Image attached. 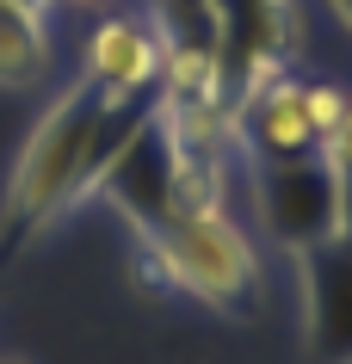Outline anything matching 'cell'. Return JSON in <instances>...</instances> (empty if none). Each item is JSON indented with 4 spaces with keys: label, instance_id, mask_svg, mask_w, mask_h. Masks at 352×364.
<instances>
[{
    "label": "cell",
    "instance_id": "1",
    "mask_svg": "<svg viewBox=\"0 0 352 364\" xmlns=\"http://www.w3.org/2000/svg\"><path fill=\"white\" fill-rule=\"evenodd\" d=\"M105 105H112V93H99L93 80H68L31 117V136L19 142L6 192H0V266L13 253H25L43 229H56L93 192V173H99L93 142Z\"/></svg>",
    "mask_w": 352,
    "mask_h": 364
},
{
    "label": "cell",
    "instance_id": "2",
    "mask_svg": "<svg viewBox=\"0 0 352 364\" xmlns=\"http://www.w3.org/2000/svg\"><path fill=\"white\" fill-rule=\"evenodd\" d=\"M142 266L155 272L174 296H192L223 315H247L260 296V241L235 210L179 216L155 235H137Z\"/></svg>",
    "mask_w": 352,
    "mask_h": 364
},
{
    "label": "cell",
    "instance_id": "3",
    "mask_svg": "<svg viewBox=\"0 0 352 364\" xmlns=\"http://www.w3.org/2000/svg\"><path fill=\"white\" fill-rule=\"evenodd\" d=\"M247 186V210L260 235L291 259L340 247L346 235V179L328 154H297V161H247L241 167Z\"/></svg>",
    "mask_w": 352,
    "mask_h": 364
},
{
    "label": "cell",
    "instance_id": "4",
    "mask_svg": "<svg viewBox=\"0 0 352 364\" xmlns=\"http://www.w3.org/2000/svg\"><path fill=\"white\" fill-rule=\"evenodd\" d=\"M204 13H210V43L223 62L229 105L254 93L260 80L297 68V56H303L297 0H204Z\"/></svg>",
    "mask_w": 352,
    "mask_h": 364
},
{
    "label": "cell",
    "instance_id": "5",
    "mask_svg": "<svg viewBox=\"0 0 352 364\" xmlns=\"http://www.w3.org/2000/svg\"><path fill=\"white\" fill-rule=\"evenodd\" d=\"M235 149H241V167L247 161H297V154L321 149V136L309 124V80L297 68L260 80L254 93L235 99Z\"/></svg>",
    "mask_w": 352,
    "mask_h": 364
},
{
    "label": "cell",
    "instance_id": "6",
    "mask_svg": "<svg viewBox=\"0 0 352 364\" xmlns=\"http://www.w3.org/2000/svg\"><path fill=\"white\" fill-rule=\"evenodd\" d=\"M161 56H167V25L149 6L142 13H105L80 50V80H93L99 93H155Z\"/></svg>",
    "mask_w": 352,
    "mask_h": 364
},
{
    "label": "cell",
    "instance_id": "7",
    "mask_svg": "<svg viewBox=\"0 0 352 364\" xmlns=\"http://www.w3.org/2000/svg\"><path fill=\"white\" fill-rule=\"evenodd\" d=\"M56 75V31L43 6L0 0V93H31Z\"/></svg>",
    "mask_w": 352,
    "mask_h": 364
},
{
    "label": "cell",
    "instance_id": "8",
    "mask_svg": "<svg viewBox=\"0 0 352 364\" xmlns=\"http://www.w3.org/2000/svg\"><path fill=\"white\" fill-rule=\"evenodd\" d=\"M346 99H352V93H340L334 80H309V124H315V136H321V142H328V130L340 124Z\"/></svg>",
    "mask_w": 352,
    "mask_h": 364
},
{
    "label": "cell",
    "instance_id": "9",
    "mask_svg": "<svg viewBox=\"0 0 352 364\" xmlns=\"http://www.w3.org/2000/svg\"><path fill=\"white\" fill-rule=\"evenodd\" d=\"M321 154H328L340 173H352V99H346V112H340V124L328 130V142H321Z\"/></svg>",
    "mask_w": 352,
    "mask_h": 364
},
{
    "label": "cell",
    "instance_id": "10",
    "mask_svg": "<svg viewBox=\"0 0 352 364\" xmlns=\"http://www.w3.org/2000/svg\"><path fill=\"white\" fill-rule=\"evenodd\" d=\"M321 6H328V19L340 25V31H346V38H352V0H321Z\"/></svg>",
    "mask_w": 352,
    "mask_h": 364
},
{
    "label": "cell",
    "instance_id": "11",
    "mask_svg": "<svg viewBox=\"0 0 352 364\" xmlns=\"http://www.w3.org/2000/svg\"><path fill=\"white\" fill-rule=\"evenodd\" d=\"M56 6H75V13H112V0H56Z\"/></svg>",
    "mask_w": 352,
    "mask_h": 364
},
{
    "label": "cell",
    "instance_id": "12",
    "mask_svg": "<svg viewBox=\"0 0 352 364\" xmlns=\"http://www.w3.org/2000/svg\"><path fill=\"white\" fill-rule=\"evenodd\" d=\"M19 6H43V13H50V6H56V0H19Z\"/></svg>",
    "mask_w": 352,
    "mask_h": 364
}]
</instances>
